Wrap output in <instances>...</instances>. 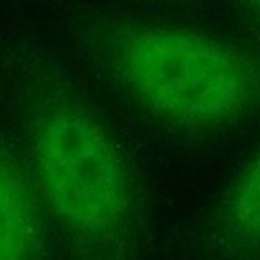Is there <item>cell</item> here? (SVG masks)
<instances>
[{"label":"cell","instance_id":"4","mask_svg":"<svg viewBox=\"0 0 260 260\" xmlns=\"http://www.w3.org/2000/svg\"><path fill=\"white\" fill-rule=\"evenodd\" d=\"M43 221L22 173L0 156V260H39Z\"/></svg>","mask_w":260,"mask_h":260},{"label":"cell","instance_id":"1","mask_svg":"<svg viewBox=\"0 0 260 260\" xmlns=\"http://www.w3.org/2000/svg\"><path fill=\"white\" fill-rule=\"evenodd\" d=\"M91 51L106 77L156 122L189 132L260 116V53L195 28L108 20Z\"/></svg>","mask_w":260,"mask_h":260},{"label":"cell","instance_id":"3","mask_svg":"<svg viewBox=\"0 0 260 260\" xmlns=\"http://www.w3.org/2000/svg\"><path fill=\"white\" fill-rule=\"evenodd\" d=\"M187 260H260V144L185 244Z\"/></svg>","mask_w":260,"mask_h":260},{"label":"cell","instance_id":"5","mask_svg":"<svg viewBox=\"0 0 260 260\" xmlns=\"http://www.w3.org/2000/svg\"><path fill=\"white\" fill-rule=\"evenodd\" d=\"M246 2V6L254 12V14H258L260 16V0H244Z\"/></svg>","mask_w":260,"mask_h":260},{"label":"cell","instance_id":"2","mask_svg":"<svg viewBox=\"0 0 260 260\" xmlns=\"http://www.w3.org/2000/svg\"><path fill=\"white\" fill-rule=\"evenodd\" d=\"M30 154L75 260H150L152 225L140 175L100 118L77 104L47 108L35 122Z\"/></svg>","mask_w":260,"mask_h":260}]
</instances>
